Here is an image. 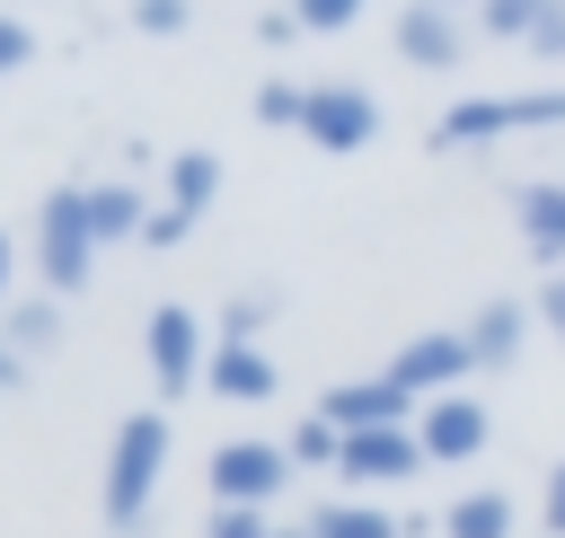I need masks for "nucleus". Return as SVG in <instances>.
<instances>
[{
    "label": "nucleus",
    "mask_w": 565,
    "mask_h": 538,
    "mask_svg": "<svg viewBox=\"0 0 565 538\" xmlns=\"http://www.w3.org/2000/svg\"><path fill=\"white\" fill-rule=\"evenodd\" d=\"M88 229H97V247H124V238H141V229H150V203H141V185H88Z\"/></svg>",
    "instance_id": "17"
},
{
    "label": "nucleus",
    "mask_w": 565,
    "mask_h": 538,
    "mask_svg": "<svg viewBox=\"0 0 565 538\" xmlns=\"http://www.w3.org/2000/svg\"><path fill=\"white\" fill-rule=\"evenodd\" d=\"M512 220H521L530 256L565 273V176H530V185L512 194Z\"/></svg>",
    "instance_id": "13"
},
{
    "label": "nucleus",
    "mask_w": 565,
    "mask_h": 538,
    "mask_svg": "<svg viewBox=\"0 0 565 538\" xmlns=\"http://www.w3.org/2000/svg\"><path fill=\"white\" fill-rule=\"evenodd\" d=\"M274 538H309V529H274Z\"/></svg>",
    "instance_id": "35"
},
{
    "label": "nucleus",
    "mask_w": 565,
    "mask_h": 538,
    "mask_svg": "<svg viewBox=\"0 0 565 538\" xmlns=\"http://www.w3.org/2000/svg\"><path fill=\"white\" fill-rule=\"evenodd\" d=\"M88 265H97L88 185H53V194H44V212H35V273H44V291L62 300V291H79V282H88Z\"/></svg>",
    "instance_id": "2"
},
{
    "label": "nucleus",
    "mask_w": 565,
    "mask_h": 538,
    "mask_svg": "<svg viewBox=\"0 0 565 538\" xmlns=\"http://www.w3.org/2000/svg\"><path fill=\"white\" fill-rule=\"evenodd\" d=\"M424 467V441H415V423H380V432H344V459H335V476H344V494H371V485H406Z\"/></svg>",
    "instance_id": "6"
},
{
    "label": "nucleus",
    "mask_w": 565,
    "mask_h": 538,
    "mask_svg": "<svg viewBox=\"0 0 565 538\" xmlns=\"http://www.w3.org/2000/svg\"><path fill=\"white\" fill-rule=\"evenodd\" d=\"M18 388V353H9V335H0V397Z\"/></svg>",
    "instance_id": "34"
},
{
    "label": "nucleus",
    "mask_w": 565,
    "mask_h": 538,
    "mask_svg": "<svg viewBox=\"0 0 565 538\" xmlns=\"http://www.w3.org/2000/svg\"><path fill=\"white\" fill-rule=\"evenodd\" d=\"M539 318H547V335L565 344V273H547V291H539Z\"/></svg>",
    "instance_id": "31"
},
{
    "label": "nucleus",
    "mask_w": 565,
    "mask_h": 538,
    "mask_svg": "<svg viewBox=\"0 0 565 538\" xmlns=\"http://www.w3.org/2000/svg\"><path fill=\"white\" fill-rule=\"evenodd\" d=\"M291 35H300L291 9H265V18H256V44H291Z\"/></svg>",
    "instance_id": "32"
},
{
    "label": "nucleus",
    "mask_w": 565,
    "mask_h": 538,
    "mask_svg": "<svg viewBox=\"0 0 565 538\" xmlns=\"http://www.w3.org/2000/svg\"><path fill=\"white\" fill-rule=\"evenodd\" d=\"M9 273H18V247H9V229H0V309H9Z\"/></svg>",
    "instance_id": "33"
},
{
    "label": "nucleus",
    "mask_w": 565,
    "mask_h": 538,
    "mask_svg": "<svg viewBox=\"0 0 565 538\" xmlns=\"http://www.w3.org/2000/svg\"><path fill=\"white\" fill-rule=\"evenodd\" d=\"M397 53H406L415 71H450L468 44H459V18H450L441 0H406V9H397Z\"/></svg>",
    "instance_id": "12"
},
{
    "label": "nucleus",
    "mask_w": 565,
    "mask_h": 538,
    "mask_svg": "<svg viewBox=\"0 0 565 538\" xmlns=\"http://www.w3.org/2000/svg\"><path fill=\"white\" fill-rule=\"evenodd\" d=\"M318 415H327L335 432H380V423H415V397L380 370V379H335V388L318 397Z\"/></svg>",
    "instance_id": "10"
},
{
    "label": "nucleus",
    "mask_w": 565,
    "mask_h": 538,
    "mask_svg": "<svg viewBox=\"0 0 565 538\" xmlns=\"http://www.w3.org/2000/svg\"><path fill=\"white\" fill-rule=\"evenodd\" d=\"M468 370H477V353H468V335H450V326L406 335V344H397V362H388V379H397L406 397H450Z\"/></svg>",
    "instance_id": "8"
},
{
    "label": "nucleus",
    "mask_w": 565,
    "mask_h": 538,
    "mask_svg": "<svg viewBox=\"0 0 565 538\" xmlns=\"http://www.w3.org/2000/svg\"><path fill=\"white\" fill-rule=\"evenodd\" d=\"M539 520H547V538H565V459L547 467V494H539Z\"/></svg>",
    "instance_id": "30"
},
{
    "label": "nucleus",
    "mask_w": 565,
    "mask_h": 538,
    "mask_svg": "<svg viewBox=\"0 0 565 538\" xmlns=\"http://www.w3.org/2000/svg\"><path fill=\"white\" fill-rule=\"evenodd\" d=\"M300 529H309V538H424V520H397V512H380V503H362V494L318 503Z\"/></svg>",
    "instance_id": "14"
},
{
    "label": "nucleus",
    "mask_w": 565,
    "mask_h": 538,
    "mask_svg": "<svg viewBox=\"0 0 565 538\" xmlns=\"http://www.w3.org/2000/svg\"><path fill=\"white\" fill-rule=\"evenodd\" d=\"M203 379H212V397H221V406H265V397L282 388V370H274V353H265V344H212Z\"/></svg>",
    "instance_id": "11"
},
{
    "label": "nucleus",
    "mask_w": 565,
    "mask_h": 538,
    "mask_svg": "<svg viewBox=\"0 0 565 538\" xmlns=\"http://www.w3.org/2000/svg\"><path fill=\"white\" fill-rule=\"evenodd\" d=\"M212 194H221V159L212 150H177L168 159V203H150L141 247H185V229L212 212Z\"/></svg>",
    "instance_id": "5"
},
{
    "label": "nucleus",
    "mask_w": 565,
    "mask_h": 538,
    "mask_svg": "<svg viewBox=\"0 0 565 538\" xmlns=\"http://www.w3.org/2000/svg\"><path fill=\"white\" fill-rule=\"evenodd\" d=\"M26 62H35V35H26V18H9V9H0V79H9V71H26Z\"/></svg>",
    "instance_id": "28"
},
{
    "label": "nucleus",
    "mask_w": 565,
    "mask_h": 538,
    "mask_svg": "<svg viewBox=\"0 0 565 538\" xmlns=\"http://www.w3.org/2000/svg\"><path fill=\"white\" fill-rule=\"evenodd\" d=\"M521 344H530V309H521V300H486V309L468 318V353H477V370L521 362Z\"/></svg>",
    "instance_id": "16"
},
{
    "label": "nucleus",
    "mask_w": 565,
    "mask_h": 538,
    "mask_svg": "<svg viewBox=\"0 0 565 538\" xmlns=\"http://www.w3.org/2000/svg\"><path fill=\"white\" fill-rule=\"evenodd\" d=\"M512 106H521V132H556L565 123V88H521Z\"/></svg>",
    "instance_id": "26"
},
{
    "label": "nucleus",
    "mask_w": 565,
    "mask_h": 538,
    "mask_svg": "<svg viewBox=\"0 0 565 538\" xmlns=\"http://www.w3.org/2000/svg\"><path fill=\"white\" fill-rule=\"evenodd\" d=\"M512 494H494V485H477V494H459L450 512H441V538H512Z\"/></svg>",
    "instance_id": "19"
},
{
    "label": "nucleus",
    "mask_w": 565,
    "mask_h": 538,
    "mask_svg": "<svg viewBox=\"0 0 565 538\" xmlns=\"http://www.w3.org/2000/svg\"><path fill=\"white\" fill-rule=\"evenodd\" d=\"M203 538H274V520L265 512H238V503H212L203 512Z\"/></svg>",
    "instance_id": "25"
},
{
    "label": "nucleus",
    "mask_w": 565,
    "mask_h": 538,
    "mask_svg": "<svg viewBox=\"0 0 565 538\" xmlns=\"http://www.w3.org/2000/svg\"><path fill=\"white\" fill-rule=\"evenodd\" d=\"M274 326V291H238L230 309H221V344H256Z\"/></svg>",
    "instance_id": "22"
},
{
    "label": "nucleus",
    "mask_w": 565,
    "mask_h": 538,
    "mask_svg": "<svg viewBox=\"0 0 565 538\" xmlns=\"http://www.w3.org/2000/svg\"><path fill=\"white\" fill-rule=\"evenodd\" d=\"M300 115H309V88H300V79H265V88H256V123L300 132Z\"/></svg>",
    "instance_id": "21"
},
{
    "label": "nucleus",
    "mask_w": 565,
    "mask_h": 538,
    "mask_svg": "<svg viewBox=\"0 0 565 538\" xmlns=\"http://www.w3.org/2000/svg\"><path fill=\"white\" fill-rule=\"evenodd\" d=\"M300 132L318 141V150H362V141H380V97L371 88H353V79H327V88H309V115H300Z\"/></svg>",
    "instance_id": "7"
},
{
    "label": "nucleus",
    "mask_w": 565,
    "mask_h": 538,
    "mask_svg": "<svg viewBox=\"0 0 565 538\" xmlns=\"http://www.w3.org/2000/svg\"><path fill=\"white\" fill-rule=\"evenodd\" d=\"M203 485H212V503L274 512L282 485H291V450H282V441H221V450L203 459Z\"/></svg>",
    "instance_id": "3"
},
{
    "label": "nucleus",
    "mask_w": 565,
    "mask_h": 538,
    "mask_svg": "<svg viewBox=\"0 0 565 538\" xmlns=\"http://www.w3.org/2000/svg\"><path fill=\"white\" fill-rule=\"evenodd\" d=\"M132 26L141 35H185L194 26V0H132Z\"/></svg>",
    "instance_id": "24"
},
{
    "label": "nucleus",
    "mask_w": 565,
    "mask_h": 538,
    "mask_svg": "<svg viewBox=\"0 0 565 538\" xmlns=\"http://www.w3.org/2000/svg\"><path fill=\"white\" fill-rule=\"evenodd\" d=\"M530 53L539 62H565V0H547V18L530 26Z\"/></svg>",
    "instance_id": "29"
},
{
    "label": "nucleus",
    "mask_w": 565,
    "mask_h": 538,
    "mask_svg": "<svg viewBox=\"0 0 565 538\" xmlns=\"http://www.w3.org/2000/svg\"><path fill=\"white\" fill-rule=\"evenodd\" d=\"M282 450H291V467H335V459H344V432H335L327 415H309V423H291Z\"/></svg>",
    "instance_id": "20"
},
{
    "label": "nucleus",
    "mask_w": 565,
    "mask_h": 538,
    "mask_svg": "<svg viewBox=\"0 0 565 538\" xmlns=\"http://www.w3.org/2000/svg\"><path fill=\"white\" fill-rule=\"evenodd\" d=\"M141 353H150V388L159 397H185L194 379H203V318L185 309V300H159L150 318H141Z\"/></svg>",
    "instance_id": "4"
},
{
    "label": "nucleus",
    "mask_w": 565,
    "mask_h": 538,
    "mask_svg": "<svg viewBox=\"0 0 565 538\" xmlns=\"http://www.w3.org/2000/svg\"><path fill=\"white\" fill-rule=\"evenodd\" d=\"M168 415L159 406H132L124 423H115V441H106V485H97V503H106V529H141L150 520V494H159V467H168Z\"/></svg>",
    "instance_id": "1"
},
{
    "label": "nucleus",
    "mask_w": 565,
    "mask_h": 538,
    "mask_svg": "<svg viewBox=\"0 0 565 538\" xmlns=\"http://www.w3.org/2000/svg\"><path fill=\"white\" fill-rule=\"evenodd\" d=\"M291 18H300L309 35H335V26H353V18H362V0H291Z\"/></svg>",
    "instance_id": "27"
},
{
    "label": "nucleus",
    "mask_w": 565,
    "mask_h": 538,
    "mask_svg": "<svg viewBox=\"0 0 565 538\" xmlns=\"http://www.w3.org/2000/svg\"><path fill=\"white\" fill-rule=\"evenodd\" d=\"M441 9H459V0H441ZM477 9H486V0H477Z\"/></svg>",
    "instance_id": "36"
},
{
    "label": "nucleus",
    "mask_w": 565,
    "mask_h": 538,
    "mask_svg": "<svg viewBox=\"0 0 565 538\" xmlns=\"http://www.w3.org/2000/svg\"><path fill=\"white\" fill-rule=\"evenodd\" d=\"M0 335H9V353L26 362V353H53L62 344V300L44 291V300H9L0 309Z\"/></svg>",
    "instance_id": "18"
},
{
    "label": "nucleus",
    "mask_w": 565,
    "mask_h": 538,
    "mask_svg": "<svg viewBox=\"0 0 565 538\" xmlns=\"http://www.w3.org/2000/svg\"><path fill=\"white\" fill-rule=\"evenodd\" d=\"M415 441H424V459H433V467H468V459L494 441V415H486L477 397H459V388H450V397H433V406H424Z\"/></svg>",
    "instance_id": "9"
},
{
    "label": "nucleus",
    "mask_w": 565,
    "mask_h": 538,
    "mask_svg": "<svg viewBox=\"0 0 565 538\" xmlns=\"http://www.w3.org/2000/svg\"><path fill=\"white\" fill-rule=\"evenodd\" d=\"M477 18H486V35H503V44H530V26L547 18V0H486Z\"/></svg>",
    "instance_id": "23"
},
{
    "label": "nucleus",
    "mask_w": 565,
    "mask_h": 538,
    "mask_svg": "<svg viewBox=\"0 0 565 538\" xmlns=\"http://www.w3.org/2000/svg\"><path fill=\"white\" fill-rule=\"evenodd\" d=\"M503 132H521V106H512V97H459V106L433 123L441 150H477V141H503Z\"/></svg>",
    "instance_id": "15"
}]
</instances>
